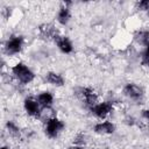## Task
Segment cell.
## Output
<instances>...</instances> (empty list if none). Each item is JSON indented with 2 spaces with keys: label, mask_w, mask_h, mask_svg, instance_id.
Instances as JSON below:
<instances>
[{
  "label": "cell",
  "mask_w": 149,
  "mask_h": 149,
  "mask_svg": "<svg viewBox=\"0 0 149 149\" xmlns=\"http://www.w3.org/2000/svg\"><path fill=\"white\" fill-rule=\"evenodd\" d=\"M9 72L12 78L19 84V85H29L31 84L35 78L36 73L35 71L24 62H16L9 68Z\"/></svg>",
  "instance_id": "1"
},
{
  "label": "cell",
  "mask_w": 149,
  "mask_h": 149,
  "mask_svg": "<svg viewBox=\"0 0 149 149\" xmlns=\"http://www.w3.org/2000/svg\"><path fill=\"white\" fill-rule=\"evenodd\" d=\"M26 45V38L21 34H12L3 42V54L8 57H14L20 55Z\"/></svg>",
  "instance_id": "2"
},
{
  "label": "cell",
  "mask_w": 149,
  "mask_h": 149,
  "mask_svg": "<svg viewBox=\"0 0 149 149\" xmlns=\"http://www.w3.org/2000/svg\"><path fill=\"white\" fill-rule=\"evenodd\" d=\"M65 122L57 115H52L45 119L43 122V132L47 137L55 140L65 130Z\"/></svg>",
  "instance_id": "3"
},
{
  "label": "cell",
  "mask_w": 149,
  "mask_h": 149,
  "mask_svg": "<svg viewBox=\"0 0 149 149\" xmlns=\"http://www.w3.org/2000/svg\"><path fill=\"white\" fill-rule=\"evenodd\" d=\"M91 115L99 120H106L114 111V102L112 100H100L94 106L88 108Z\"/></svg>",
  "instance_id": "4"
},
{
  "label": "cell",
  "mask_w": 149,
  "mask_h": 149,
  "mask_svg": "<svg viewBox=\"0 0 149 149\" xmlns=\"http://www.w3.org/2000/svg\"><path fill=\"white\" fill-rule=\"evenodd\" d=\"M122 94L130 101L142 102L144 99L146 92H144V88L140 84L134 83V81H128L122 87Z\"/></svg>",
  "instance_id": "5"
},
{
  "label": "cell",
  "mask_w": 149,
  "mask_h": 149,
  "mask_svg": "<svg viewBox=\"0 0 149 149\" xmlns=\"http://www.w3.org/2000/svg\"><path fill=\"white\" fill-rule=\"evenodd\" d=\"M78 97L79 99L83 101V104L87 107V109L92 106H94L97 102L100 101V98H99V94L98 92L90 87V86H83V87H79L78 90Z\"/></svg>",
  "instance_id": "6"
},
{
  "label": "cell",
  "mask_w": 149,
  "mask_h": 149,
  "mask_svg": "<svg viewBox=\"0 0 149 149\" xmlns=\"http://www.w3.org/2000/svg\"><path fill=\"white\" fill-rule=\"evenodd\" d=\"M22 106H23V111L26 112V114L31 119H40L43 113V109L40 106L36 97H31V95L26 97Z\"/></svg>",
  "instance_id": "7"
},
{
  "label": "cell",
  "mask_w": 149,
  "mask_h": 149,
  "mask_svg": "<svg viewBox=\"0 0 149 149\" xmlns=\"http://www.w3.org/2000/svg\"><path fill=\"white\" fill-rule=\"evenodd\" d=\"M93 132L98 135H102V136H108L115 133L116 130V126L113 121L106 119V120H99L97 121L93 127H92Z\"/></svg>",
  "instance_id": "8"
},
{
  "label": "cell",
  "mask_w": 149,
  "mask_h": 149,
  "mask_svg": "<svg viewBox=\"0 0 149 149\" xmlns=\"http://www.w3.org/2000/svg\"><path fill=\"white\" fill-rule=\"evenodd\" d=\"M72 17V10H71V2H63L56 14V21L61 26H66Z\"/></svg>",
  "instance_id": "9"
},
{
  "label": "cell",
  "mask_w": 149,
  "mask_h": 149,
  "mask_svg": "<svg viewBox=\"0 0 149 149\" xmlns=\"http://www.w3.org/2000/svg\"><path fill=\"white\" fill-rule=\"evenodd\" d=\"M54 42H55L57 49H58L62 54H64V55H71V54L73 52V50H74L73 42H72L71 38H70L69 36H66V35L59 34V35L56 37V40H55Z\"/></svg>",
  "instance_id": "10"
},
{
  "label": "cell",
  "mask_w": 149,
  "mask_h": 149,
  "mask_svg": "<svg viewBox=\"0 0 149 149\" xmlns=\"http://www.w3.org/2000/svg\"><path fill=\"white\" fill-rule=\"evenodd\" d=\"M37 30H38V35L47 41H50V40L55 41L56 37L61 34L56 28V26L52 23H42L41 26H38Z\"/></svg>",
  "instance_id": "11"
},
{
  "label": "cell",
  "mask_w": 149,
  "mask_h": 149,
  "mask_svg": "<svg viewBox=\"0 0 149 149\" xmlns=\"http://www.w3.org/2000/svg\"><path fill=\"white\" fill-rule=\"evenodd\" d=\"M35 97H36V99H37V101H38V104L43 111H45V109L49 111L55 105V95L51 91H47V90L41 91Z\"/></svg>",
  "instance_id": "12"
},
{
  "label": "cell",
  "mask_w": 149,
  "mask_h": 149,
  "mask_svg": "<svg viewBox=\"0 0 149 149\" xmlns=\"http://www.w3.org/2000/svg\"><path fill=\"white\" fill-rule=\"evenodd\" d=\"M44 81L54 87H63L65 85V78L57 71H48L44 73Z\"/></svg>",
  "instance_id": "13"
},
{
  "label": "cell",
  "mask_w": 149,
  "mask_h": 149,
  "mask_svg": "<svg viewBox=\"0 0 149 149\" xmlns=\"http://www.w3.org/2000/svg\"><path fill=\"white\" fill-rule=\"evenodd\" d=\"M133 38H134V41L137 45H140L142 48L147 47L149 44V29H146V28L137 29L134 33Z\"/></svg>",
  "instance_id": "14"
},
{
  "label": "cell",
  "mask_w": 149,
  "mask_h": 149,
  "mask_svg": "<svg viewBox=\"0 0 149 149\" xmlns=\"http://www.w3.org/2000/svg\"><path fill=\"white\" fill-rule=\"evenodd\" d=\"M5 129L8 134V136L13 137V139H20L22 136V129L21 127L13 120H8L5 125Z\"/></svg>",
  "instance_id": "15"
},
{
  "label": "cell",
  "mask_w": 149,
  "mask_h": 149,
  "mask_svg": "<svg viewBox=\"0 0 149 149\" xmlns=\"http://www.w3.org/2000/svg\"><path fill=\"white\" fill-rule=\"evenodd\" d=\"M140 63L143 68L149 69V44L142 48L141 54H140Z\"/></svg>",
  "instance_id": "16"
},
{
  "label": "cell",
  "mask_w": 149,
  "mask_h": 149,
  "mask_svg": "<svg viewBox=\"0 0 149 149\" xmlns=\"http://www.w3.org/2000/svg\"><path fill=\"white\" fill-rule=\"evenodd\" d=\"M135 8H136L140 13H142V14L149 16V0H141V1H137V2L135 3Z\"/></svg>",
  "instance_id": "17"
},
{
  "label": "cell",
  "mask_w": 149,
  "mask_h": 149,
  "mask_svg": "<svg viewBox=\"0 0 149 149\" xmlns=\"http://www.w3.org/2000/svg\"><path fill=\"white\" fill-rule=\"evenodd\" d=\"M73 143L74 144H79V146H85L86 144V135L80 133L78 134L74 139H73Z\"/></svg>",
  "instance_id": "18"
},
{
  "label": "cell",
  "mask_w": 149,
  "mask_h": 149,
  "mask_svg": "<svg viewBox=\"0 0 149 149\" xmlns=\"http://www.w3.org/2000/svg\"><path fill=\"white\" fill-rule=\"evenodd\" d=\"M141 119L144 123L149 125V107L148 108H143L141 111Z\"/></svg>",
  "instance_id": "19"
},
{
  "label": "cell",
  "mask_w": 149,
  "mask_h": 149,
  "mask_svg": "<svg viewBox=\"0 0 149 149\" xmlns=\"http://www.w3.org/2000/svg\"><path fill=\"white\" fill-rule=\"evenodd\" d=\"M68 149H86V148H85V146H79V144H74V143H72L71 146L68 147Z\"/></svg>",
  "instance_id": "20"
},
{
  "label": "cell",
  "mask_w": 149,
  "mask_h": 149,
  "mask_svg": "<svg viewBox=\"0 0 149 149\" xmlns=\"http://www.w3.org/2000/svg\"><path fill=\"white\" fill-rule=\"evenodd\" d=\"M0 149H12V148H10V146H8V144H2Z\"/></svg>",
  "instance_id": "21"
}]
</instances>
